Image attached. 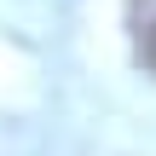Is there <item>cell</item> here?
<instances>
[{
    "label": "cell",
    "instance_id": "6da1fadb",
    "mask_svg": "<svg viewBox=\"0 0 156 156\" xmlns=\"http://www.w3.org/2000/svg\"><path fill=\"white\" fill-rule=\"evenodd\" d=\"M139 58H145V69L156 75V17H145V29H139Z\"/></svg>",
    "mask_w": 156,
    "mask_h": 156
}]
</instances>
